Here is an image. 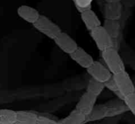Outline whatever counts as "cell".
Masks as SVG:
<instances>
[{"label": "cell", "instance_id": "cell-20", "mask_svg": "<svg viewBox=\"0 0 135 124\" xmlns=\"http://www.w3.org/2000/svg\"><path fill=\"white\" fill-rule=\"evenodd\" d=\"M93 0H75L74 3L76 9L80 13L87 9H91V3Z\"/></svg>", "mask_w": 135, "mask_h": 124}, {"label": "cell", "instance_id": "cell-14", "mask_svg": "<svg viewBox=\"0 0 135 124\" xmlns=\"http://www.w3.org/2000/svg\"><path fill=\"white\" fill-rule=\"evenodd\" d=\"M86 116L75 109L67 116L57 122L62 124H84L86 123Z\"/></svg>", "mask_w": 135, "mask_h": 124}, {"label": "cell", "instance_id": "cell-2", "mask_svg": "<svg viewBox=\"0 0 135 124\" xmlns=\"http://www.w3.org/2000/svg\"><path fill=\"white\" fill-rule=\"evenodd\" d=\"M89 32L91 38L100 52L112 47L117 49V39H112L103 26H99Z\"/></svg>", "mask_w": 135, "mask_h": 124}, {"label": "cell", "instance_id": "cell-21", "mask_svg": "<svg viewBox=\"0 0 135 124\" xmlns=\"http://www.w3.org/2000/svg\"><path fill=\"white\" fill-rule=\"evenodd\" d=\"M53 116H50L48 114H38L36 124H58L57 121L53 119Z\"/></svg>", "mask_w": 135, "mask_h": 124}, {"label": "cell", "instance_id": "cell-18", "mask_svg": "<svg viewBox=\"0 0 135 124\" xmlns=\"http://www.w3.org/2000/svg\"><path fill=\"white\" fill-rule=\"evenodd\" d=\"M104 89H105L104 83L100 82L91 78L87 85L86 91L98 97L102 93Z\"/></svg>", "mask_w": 135, "mask_h": 124}, {"label": "cell", "instance_id": "cell-8", "mask_svg": "<svg viewBox=\"0 0 135 124\" xmlns=\"http://www.w3.org/2000/svg\"><path fill=\"white\" fill-rule=\"evenodd\" d=\"M69 56L76 64L85 69L89 68L94 61L93 57L84 49L80 47H78L73 53L69 55Z\"/></svg>", "mask_w": 135, "mask_h": 124}, {"label": "cell", "instance_id": "cell-10", "mask_svg": "<svg viewBox=\"0 0 135 124\" xmlns=\"http://www.w3.org/2000/svg\"><path fill=\"white\" fill-rule=\"evenodd\" d=\"M123 14V4L121 2L106 3L104 6V16L105 20H120Z\"/></svg>", "mask_w": 135, "mask_h": 124}, {"label": "cell", "instance_id": "cell-19", "mask_svg": "<svg viewBox=\"0 0 135 124\" xmlns=\"http://www.w3.org/2000/svg\"><path fill=\"white\" fill-rule=\"evenodd\" d=\"M123 101L129 111L135 115V92L126 96Z\"/></svg>", "mask_w": 135, "mask_h": 124}, {"label": "cell", "instance_id": "cell-13", "mask_svg": "<svg viewBox=\"0 0 135 124\" xmlns=\"http://www.w3.org/2000/svg\"><path fill=\"white\" fill-rule=\"evenodd\" d=\"M107 115H108V111L105 104L96 105L90 114L86 116V123L102 120L107 118Z\"/></svg>", "mask_w": 135, "mask_h": 124}, {"label": "cell", "instance_id": "cell-24", "mask_svg": "<svg viewBox=\"0 0 135 124\" xmlns=\"http://www.w3.org/2000/svg\"><path fill=\"white\" fill-rule=\"evenodd\" d=\"M71 1H72L73 2V3H75V0H71Z\"/></svg>", "mask_w": 135, "mask_h": 124}, {"label": "cell", "instance_id": "cell-16", "mask_svg": "<svg viewBox=\"0 0 135 124\" xmlns=\"http://www.w3.org/2000/svg\"><path fill=\"white\" fill-rule=\"evenodd\" d=\"M103 27L105 28L111 38L113 39H117L121 31L120 20H104Z\"/></svg>", "mask_w": 135, "mask_h": 124}, {"label": "cell", "instance_id": "cell-3", "mask_svg": "<svg viewBox=\"0 0 135 124\" xmlns=\"http://www.w3.org/2000/svg\"><path fill=\"white\" fill-rule=\"evenodd\" d=\"M32 25L38 32L53 40L62 32L61 29L57 24L42 14L40 16L38 20Z\"/></svg>", "mask_w": 135, "mask_h": 124}, {"label": "cell", "instance_id": "cell-15", "mask_svg": "<svg viewBox=\"0 0 135 124\" xmlns=\"http://www.w3.org/2000/svg\"><path fill=\"white\" fill-rule=\"evenodd\" d=\"M15 124H36L38 114L32 111L18 110Z\"/></svg>", "mask_w": 135, "mask_h": 124}, {"label": "cell", "instance_id": "cell-25", "mask_svg": "<svg viewBox=\"0 0 135 124\" xmlns=\"http://www.w3.org/2000/svg\"><path fill=\"white\" fill-rule=\"evenodd\" d=\"M58 124H62V123H59V122H58Z\"/></svg>", "mask_w": 135, "mask_h": 124}, {"label": "cell", "instance_id": "cell-17", "mask_svg": "<svg viewBox=\"0 0 135 124\" xmlns=\"http://www.w3.org/2000/svg\"><path fill=\"white\" fill-rule=\"evenodd\" d=\"M17 113L11 109H0V124H15Z\"/></svg>", "mask_w": 135, "mask_h": 124}, {"label": "cell", "instance_id": "cell-23", "mask_svg": "<svg viewBox=\"0 0 135 124\" xmlns=\"http://www.w3.org/2000/svg\"><path fill=\"white\" fill-rule=\"evenodd\" d=\"M122 0H105V1L108 3H119L121 2Z\"/></svg>", "mask_w": 135, "mask_h": 124}, {"label": "cell", "instance_id": "cell-6", "mask_svg": "<svg viewBox=\"0 0 135 124\" xmlns=\"http://www.w3.org/2000/svg\"><path fill=\"white\" fill-rule=\"evenodd\" d=\"M56 45L65 53L71 55L79 47L77 43L67 33L61 32L54 39Z\"/></svg>", "mask_w": 135, "mask_h": 124}, {"label": "cell", "instance_id": "cell-12", "mask_svg": "<svg viewBox=\"0 0 135 124\" xmlns=\"http://www.w3.org/2000/svg\"><path fill=\"white\" fill-rule=\"evenodd\" d=\"M18 15L26 22L34 24L41 15L39 12L32 7L21 5L17 9Z\"/></svg>", "mask_w": 135, "mask_h": 124}, {"label": "cell", "instance_id": "cell-22", "mask_svg": "<svg viewBox=\"0 0 135 124\" xmlns=\"http://www.w3.org/2000/svg\"><path fill=\"white\" fill-rule=\"evenodd\" d=\"M104 85H105V88L108 89V90H109L110 91L113 92V93H115L116 91H118L117 84H116L113 76H112L109 80H108V81H105V82L104 83Z\"/></svg>", "mask_w": 135, "mask_h": 124}, {"label": "cell", "instance_id": "cell-5", "mask_svg": "<svg viewBox=\"0 0 135 124\" xmlns=\"http://www.w3.org/2000/svg\"><path fill=\"white\" fill-rule=\"evenodd\" d=\"M86 71L92 78L100 82L105 83L113 76L105 64L100 61L94 60L90 66L87 68Z\"/></svg>", "mask_w": 135, "mask_h": 124}, {"label": "cell", "instance_id": "cell-11", "mask_svg": "<svg viewBox=\"0 0 135 124\" xmlns=\"http://www.w3.org/2000/svg\"><path fill=\"white\" fill-rule=\"evenodd\" d=\"M80 17L83 23L89 32L102 26V22L98 17L91 9L82 12L80 13Z\"/></svg>", "mask_w": 135, "mask_h": 124}, {"label": "cell", "instance_id": "cell-1", "mask_svg": "<svg viewBox=\"0 0 135 124\" xmlns=\"http://www.w3.org/2000/svg\"><path fill=\"white\" fill-rule=\"evenodd\" d=\"M101 56L105 66L113 75L125 70L123 60L115 48L112 47L102 51Z\"/></svg>", "mask_w": 135, "mask_h": 124}, {"label": "cell", "instance_id": "cell-9", "mask_svg": "<svg viewBox=\"0 0 135 124\" xmlns=\"http://www.w3.org/2000/svg\"><path fill=\"white\" fill-rule=\"evenodd\" d=\"M105 105L108 111L107 118L117 116L129 111L124 101L118 98L108 101Z\"/></svg>", "mask_w": 135, "mask_h": 124}, {"label": "cell", "instance_id": "cell-4", "mask_svg": "<svg viewBox=\"0 0 135 124\" xmlns=\"http://www.w3.org/2000/svg\"><path fill=\"white\" fill-rule=\"evenodd\" d=\"M118 91L124 96L135 92V86L129 74L125 70L113 75Z\"/></svg>", "mask_w": 135, "mask_h": 124}, {"label": "cell", "instance_id": "cell-26", "mask_svg": "<svg viewBox=\"0 0 135 124\" xmlns=\"http://www.w3.org/2000/svg\"><path fill=\"white\" fill-rule=\"evenodd\" d=\"M134 116H135V115H134Z\"/></svg>", "mask_w": 135, "mask_h": 124}, {"label": "cell", "instance_id": "cell-7", "mask_svg": "<svg viewBox=\"0 0 135 124\" xmlns=\"http://www.w3.org/2000/svg\"><path fill=\"white\" fill-rule=\"evenodd\" d=\"M97 98L98 97L86 91L80 97L75 109L85 116H88L96 105Z\"/></svg>", "mask_w": 135, "mask_h": 124}]
</instances>
